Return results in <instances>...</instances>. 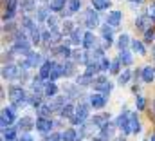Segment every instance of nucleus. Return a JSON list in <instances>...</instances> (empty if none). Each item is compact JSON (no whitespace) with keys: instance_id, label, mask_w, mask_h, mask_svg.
<instances>
[{"instance_id":"f257e3e1","label":"nucleus","mask_w":155,"mask_h":141,"mask_svg":"<svg viewBox=\"0 0 155 141\" xmlns=\"http://www.w3.org/2000/svg\"><path fill=\"white\" fill-rule=\"evenodd\" d=\"M88 112H90V105H88V103H79V105L76 107L74 116L71 118V121H72L74 125H83V123L87 121V118H88Z\"/></svg>"},{"instance_id":"f03ea898","label":"nucleus","mask_w":155,"mask_h":141,"mask_svg":"<svg viewBox=\"0 0 155 141\" xmlns=\"http://www.w3.org/2000/svg\"><path fill=\"white\" fill-rule=\"evenodd\" d=\"M13 51L18 53V54H29V53H31V43L25 40V36L24 35H16L15 45H13Z\"/></svg>"},{"instance_id":"7ed1b4c3","label":"nucleus","mask_w":155,"mask_h":141,"mask_svg":"<svg viewBox=\"0 0 155 141\" xmlns=\"http://www.w3.org/2000/svg\"><path fill=\"white\" fill-rule=\"evenodd\" d=\"M9 100L13 105H22L25 101V91L22 87H11L9 89Z\"/></svg>"},{"instance_id":"20e7f679","label":"nucleus","mask_w":155,"mask_h":141,"mask_svg":"<svg viewBox=\"0 0 155 141\" xmlns=\"http://www.w3.org/2000/svg\"><path fill=\"white\" fill-rule=\"evenodd\" d=\"M94 89H96V91H103V94L107 96V94L112 91V83H110L105 76H99V78L94 81Z\"/></svg>"},{"instance_id":"39448f33","label":"nucleus","mask_w":155,"mask_h":141,"mask_svg":"<svg viewBox=\"0 0 155 141\" xmlns=\"http://www.w3.org/2000/svg\"><path fill=\"white\" fill-rule=\"evenodd\" d=\"M16 119V110L15 107H7L2 110V127L5 129V125H11L13 121Z\"/></svg>"},{"instance_id":"423d86ee","label":"nucleus","mask_w":155,"mask_h":141,"mask_svg":"<svg viewBox=\"0 0 155 141\" xmlns=\"http://www.w3.org/2000/svg\"><path fill=\"white\" fill-rule=\"evenodd\" d=\"M116 125L124 132V134H132V129H130V114H121L119 118L116 119Z\"/></svg>"},{"instance_id":"0eeeda50","label":"nucleus","mask_w":155,"mask_h":141,"mask_svg":"<svg viewBox=\"0 0 155 141\" xmlns=\"http://www.w3.org/2000/svg\"><path fill=\"white\" fill-rule=\"evenodd\" d=\"M40 64H41V56H40L38 53H29V54H27V58L24 60L22 67H24V69H29V67H38Z\"/></svg>"},{"instance_id":"6e6552de","label":"nucleus","mask_w":155,"mask_h":141,"mask_svg":"<svg viewBox=\"0 0 155 141\" xmlns=\"http://www.w3.org/2000/svg\"><path fill=\"white\" fill-rule=\"evenodd\" d=\"M97 24H99V16H97V13H96L94 9H88V11L85 13V26L90 27V29H94Z\"/></svg>"},{"instance_id":"1a4fd4ad","label":"nucleus","mask_w":155,"mask_h":141,"mask_svg":"<svg viewBox=\"0 0 155 141\" xmlns=\"http://www.w3.org/2000/svg\"><path fill=\"white\" fill-rule=\"evenodd\" d=\"M16 76H18V67L15 64H7V65L2 67V78L4 80H13Z\"/></svg>"},{"instance_id":"9d476101","label":"nucleus","mask_w":155,"mask_h":141,"mask_svg":"<svg viewBox=\"0 0 155 141\" xmlns=\"http://www.w3.org/2000/svg\"><path fill=\"white\" fill-rule=\"evenodd\" d=\"M52 67H54V62H51V60L43 62V64L40 65V78H41V80H49Z\"/></svg>"},{"instance_id":"9b49d317","label":"nucleus","mask_w":155,"mask_h":141,"mask_svg":"<svg viewBox=\"0 0 155 141\" xmlns=\"http://www.w3.org/2000/svg\"><path fill=\"white\" fill-rule=\"evenodd\" d=\"M51 129H52V121L51 119H47V118H40V119H36V130H40V132H51Z\"/></svg>"},{"instance_id":"f8f14e48","label":"nucleus","mask_w":155,"mask_h":141,"mask_svg":"<svg viewBox=\"0 0 155 141\" xmlns=\"http://www.w3.org/2000/svg\"><path fill=\"white\" fill-rule=\"evenodd\" d=\"M16 5H18V0H7V7H5V13H4V20H11L15 16Z\"/></svg>"},{"instance_id":"ddd939ff","label":"nucleus","mask_w":155,"mask_h":141,"mask_svg":"<svg viewBox=\"0 0 155 141\" xmlns=\"http://www.w3.org/2000/svg\"><path fill=\"white\" fill-rule=\"evenodd\" d=\"M107 103V96L105 94H92L90 96V105L96 107V108H103Z\"/></svg>"},{"instance_id":"4468645a","label":"nucleus","mask_w":155,"mask_h":141,"mask_svg":"<svg viewBox=\"0 0 155 141\" xmlns=\"http://www.w3.org/2000/svg\"><path fill=\"white\" fill-rule=\"evenodd\" d=\"M121 18H123L121 11H112V13H108V16H107V24L112 26V27H117V26L121 24Z\"/></svg>"},{"instance_id":"2eb2a0df","label":"nucleus","mask_w":155,"mask_h":141,"mask_svg":"<svg viewBox=\"0 0 155 141\" xmlns=\"http://www.w3.org/2000/svg\"><path fill=\"white\" fill-rule=\"evenodd\" d=\"M33 127H36V123L33 121V118H22V119L18 121V129H20L22 132H29Z\"/></svg>"},{"instance_id":"dca6fc26","label":"nucleus","mask_w":155,"mask_h":141,"mask_svg":"<svg viewBox=\"0 0 155 141\" xmlns=\"http://www.w3.org/2000/svg\"><path fill=\"white\" fill-rule=\"evenodd\" d=\"M101 33H103V38H105V43L107 45H110L112 42H114V33H112V26H103V29H101Z\"/></svg>"},{"instance_id":"f3484780","label":"nucleus","mask_w":155,"mask_h":141,"mask_svg":"<svg viewBox=\"0 0 155 141\" xmlns=\"http://www.w3.org/2000/svg\"><path fill=\"white\" fill-rule=\"evenodd\" d=\"M141 74H143V80H144L146 83H150V81H153L155 80V69L153 67H150V65L141 70Z\"/></svg>"},{"instance_id":"a211bd4d","label":"nucleus","mask_w":155,"mask_h":141,"mask_svg":"<svg viewBox=\"0 0 155 141\" xmlns=\"http://www.w3.org/2000/svg\"><path fill=\"white\" fill-rule=\"evenodd\" d=\"M94 43H96V36H94V33H85V38H83V47H85L87 51H90V49L94 47Z\"/></svg>"},{"instance_id":"6ab92c4d","label":"nucleus","mask_w":155,"mask_h":141,"mask_svg":"<svg viewBox=\"0 0 155 141\" xmlns=\"http://www.w3.org/2000/svg\"><path fill=\"white\" fill-rule=\"evenodd\" d=\"M148 24H150V18L146 15H143V16H139L135 20V27L141 29V31H148Z\"/></svg>"},{"instance_id":"aec40b11","label":"nucleus","mask_w":155,"mask_h":141,"mask_svg":"<svg viewBox=\"0 0 155 141\" xmlns=\"http://www.w3.org/2000/svg\"><path fill=\"white\" fill-rule=\"evenodd\" d=\"M119 60H121V64H124V65H132V62H134V58H132V54H130L128 49L119 51Z\"/></svg>"},{"instance_id":"412c9836","label":"nucleus","mask_w":155,"mask_h":141,"mask_svg":"<svg viewBox=\"0 0 155 141\" xmlns=\"http://www.w3.org/2000/svg\"><path fill=\"white\" fill-rule=\"evenodd\" d=\"M130 129H132V134H137L141 130V123H139L137 114H130Z\"/></svg>"},{"instance_id":"4be33fe9","label":"nucleus","mask_w":155,"mask_h":141,"mask_svg":"<svg viewBox=\"0 0 155 141\" xmlns=\"http://www.w3.org/2000/svg\"><path fill=\"white\" fill-rule=\"evenodd\" d=\"M79 7H81V0H69V7H67L65 15L69 16V15L76 13V11H79Z\"/></svg>"},{"instance_id":"5701e85b","label":"nucleus","mask_w":155,"mask_h":141,"mask_svg":"<svg viewBox=\"0 0 155 141\" xmlns=\"http://www.w3.org/2000/svg\"><path fill=\"white\" fill-rule=\"evenodd\" d=\"M83 38H85V33H81L79 29H74V31L71 33V42H72V43H76V45L83 43Z\"/></svg>"},{"instance_id":"b1692460","label":"nucleus","mask_w":155,"mask_h":141,"mask_svg":"<svg viewBox=\"0 0 155 141\" xmlns=\"http://www.w3.org/2000/svg\"><path fill=\"white\" fill-rule=\"evenodd\" d=\"M60 76H63V67H61V65H58V64H54V67H52V70H51L49 80H51V81H54V80H58Z\"/></svg>"},{"instance_id":"393cba45","label":"nucleus","mask_w":155,"mask_h":141,"mask_svg":"<svg viewBox=\"0 0 155 141\" xmlns=\"http://www.w3.org/2000/svg\"><path fill=\"white\" fill-rule=\"evenodd\" d=\"M65 7V0H49V9L51 11H61Z\"/></svg>"},{"instance_id":"a878e982","label":"nucleus","mask_w":155,"mask_h":141,"mask_svg":"<svg viewBox=\"0 0 155 141\" xmlns=\"http://www.w3.org/2000/svg\"><path fill=\"white\" fill-rule=\"evenodd\" d=\"M78 138V132L74 129H67L65 132H61V139L63 141H74Z\"/></svg>"},{"instance_id":"bb28decb","label":"nucleus","mask_w":155,"mask_h":141,"mask_svg":"<svg viewBox=\"0 0 155 141\" xmlns=\"http://www.w3.org/2000/svg\"><path fill=\"white\" fill-rule=\"evenodd\" d=\"M92 5L96 11H103L110 5V0H92Z\"/></svg>"},{"instance_id":"cd10ccee","label":"nucleus","mask_w":155,"mask_h":141,"mask_svg":"<svg viewBox=\"0 0 155 141\" xmlns=\"http://www.w3.org/2000/svg\"><path fill=\"white\" fill-rule=\"evenodd\" d=\"M43 92H45V96H49V98H51V96H56V92H58V87H56V85L51 81V83H47V85L43 87Z\"/></svg>"},{"instance_id":"c85d7f7f","label":"nucleus","mask_w":155,"mask_h":141,"mask_svg":"<svg viewBox=\"0 0 155 141\" xmlns=\"http://www.w3.org/2000/svg\"><path fill=\"white\" fill-rule=\"evenodd\" d=\"M107 119H108V116H94V119H92V125H96V127L103 129L105 125H108V123H107Z\"/></svg>"},{"instance_id":"c756f323","label":"nucleus","mask_w":155,"mask_h":141,"mask_svg":"<svg viewBox=\"0 0 155 141\" xmlns=\"http://www.w3.org/2000/svg\"><path fill=\"white\" fill-rule=\"evenodd\" d=\"M128 43H130V36H128V35H121V36H119V40H117V47H119V51L126 49V47H128Z\"/></svg>"},{"instance_id":"7c9ffc66","label":"nucleus","mask_w":155,"mask_h":141,"mask_svg":"<svg viewBox=\"0 0 155 141\" xmlns=\"http://www.w3.org/2000/svg\"><path fill=\"white\" fill-rule=\"evenodd\" d=\"M74 110H76V108H74V105H71V103H67V105L63 107V108H61L60 112H61V116H63V118H69V119H71V118L74 116V114H72Z\"/></svg>"},{"instance_id":"2f4dec72","label":"nucleus","mask_w":155,"mask_h":141,"mask_svg":"<svg viewBox=\"0 0 155 141\" xmlns=\"http://www.w3.org/2000/svg\"><path fill=\"white\" fill-rule=\"evenodd\" d=\"M112 134H114V127H112V125H105V127L101 129V138H103V139H110Z\"/></svg>"},{"instance_id":"473e14b6","label":"nucleus","mask_w":155,"mask_h":141,"mask_svg":"<svg viewBox=\"0 0 155 141\" xmlns=\"http://www.w3.org/2000/svg\"><path fill=\"white\" fill-rule=\"evenodd\" d=\"M22 9H24L25 13L36 9V0H22Z\"/></svg>"},{"instance_id":"72a5a7b5","label":"nucleus","mask_w":155,"mask_h":141,"mask_svg":"<svg viewBox=\"0 0 155 141\" xmlns=\"http://www.w3.org/2000/svg\"><path fill=\"white\" fill-rule=\"evenodd\" d=\"M130 78H132V72H130V70H124V72L119 74V80H117V81H119V85H126V83L130 81Z\"/></svg>"},{"instance_id":"f704fd0d","label":"nucleus","mask_w":155,"mask_h":141,"mask_svg":"<svg viewBox=\"0 0 155 141\" xmlns=\"http://www.w3.org/2000/svg\"><path fill=\"white\" fill-rule=\"evenodd\" d=\"M4 139L15 141L16 139V130L15 129H4Z\"/></svg>"},{"instance_id":"c9c22d12","label":"nucleus","mask_w":155,"mask_h":141,"mask_svg":"<svg viewBox=\"0 0 155 141\" xmlns=\"http://www.w3.org/2000/svg\"><path fill=\"white\" fill-rule=\"evenodd\" d=\"M132 49H134L135 53H139V54H144V53H146L144 45H143V43H141L139 40H134V42H132Z\"/></svg>"},{"instance_id":"e433bc0d","label":"nucleus","mask_w":155,"mask_h":141,"mask_svg":"<svg viewBox=\"0 0 155 141\" xmlns=\"http://www.w3.org/2000/svg\"><path fill=\"white\" fill-rule=\"evenodd\" d=\"M60 56H63V58H69V56H72V51L67 47V45H60L58 47V51H56Z\"/></svg>"},{"instance_id":"4c0bfd02","label":"nucleus","mask_w":155,"mask_h":141,"mask_svg":"<svg viewBox=\"0 0 155 141\" xmlns=\"http://www.w3.org/2000/svg\"><path fill=\"white\" fill-rule=\"evenodd\" d=\"M61 67H63V76H71V74H74V64H72V62H65Z\"/></svg>"},{"instance_id":"58836bf2","label":"nucleus","mask_w":155,"mask_h":141,"mask_svg":"<svg viewBox=\"0 0 155 141\" xmlns=\"http://www.w3.org/2000/svg\"><path fill=\"white\" fill-rule=\"evenodd\" d=\"M76 81H78V85H88V83L92 81V76L85 72V74H81V76H78V80H76Z\"/></svg>"},{"instance_id":"ea45409f","label":"nucleus","mask_w":155,"mask_h":141,"mask_svg":"<svg viewBox=\"0 0 155 141\" xmlns=\"http://www.w3.org/2000/svg\"><path fill=\"white\" fill-rule=\"evenodd\" d=\"M36 16H38L40 22L47 20V18H49V9H47V7H38V11H36Z\"/></svg>"},{"instance_id":"a19ab883","label":"nucleus","mask_w":155,"mask_h":141,"mask_svg":"<svg viewBox=\"0 0 155 141\" xmlns=\"http://www.w3.org/2000/svg\"><path fill=\"white\" fill-rule=\"evenodd\" d=\"M29 33H31V40H33V43H40V38H41V33H40V29H38V27L35 26V27H33V29H31Z\"/></svg>"},{"instance_id":"79ce46f5","label":"nucleus","mask_w":155,"mask_h":141,"mask_svg":"<svg viewBox=\"0 0 155 141\" xmlns=\"http://www.w3.org/2000/svg\"><path fill=\"white\" fill-rule=\"evenodd\" d=\"M97 64H99V70H108V69H110V64H112V62H110L108 58H105V56H103Z\"/></svg>"},{"instance_id":"37998d69","label":"nucleus","mask_w":155,"mask_h":141,"mask_svg":"<svg viewBox=\"0 0 155 141\" xmlns=\"http://www.w3.org/2000/svg\"><path fill=\"white\" fill-rule=\"evenodd\" d=\"M35 27V24H33V20L29 18V16H25L24 20H22V29H25V31H31Z\"/></svg>"},{"instance_id":"c03bdc74","label":"nucleus","mask_w":155,"mask_h":141,"mask_svg":"<svg viewBox=\"0 0 155 141\" xmlns=\"http://www.w3.org/2000/svg\"><path fill=\"white\" fill-rule=\"evenodd\" d=\"M60 40H61V33L58 29H51V42L52 43H58Z\"/></svg>"},{"instance_id":"a18cd8bd","label":"nucleus","mask_w":155,"mask_h":141,"mask_svg":"<svg viewBox=\"0 0 155 141\" xmlns=\"http://www.w3.org/2000/svg\"><path fill=\"white\" fill-rule=\"evenodd\" d=\"M119 65H121V60L117 58V60H114V62L110 64V72H112V74H117V72H119Z\"/></svg>"},{"instance_id":"49530a36","label":"nucleus","mask_w":155,"mask_h":141,"mask_svg":"<svg viewBox=\"0 0 155 141\" xmlns=\"http://www.w3.org/2000/svg\"><path fill=\"white\" fill-rule=\"evenodd\" d=\"M47 26H49V29H56V24H58V20H56V16H49L47 20Z\"/></svg>"},{"instance_id":"de8ad7c7","label":"nucleus","mask_w":155,"mask_h":141,"mask_svg":"<svg viewBox=\"0 0 155 141\" xmlns=\"http://www.w3.org/2000/svg\"><path fill=\"white\" fill-rule=\"evenodd\" d=\"M72 31H74V27H72V22H69V20H67V22L63 24V33H72Z\"/></svg>"},{"instance_id":"09e8293b","label":"nucleus","mask_w":155,"mask_h":141,"mask_svg":"<svg viewBox=\"0 0 155 141\" xmlns=\"http://www.w3.org/2000/svg\"><path fill=\"white\" fill-rule=\"evenodd\" d=\"M137 108H139V110L144 108V98H143V96H137Z\"/></svg>"},{"instance_id":"8fccbe9b","label":"nucleus","mask_w":155,"mask_h":141,"mask_svg":"<svg viewBox=\"0 0 155 141\" xmlns=\"http://www.w3.org/2000/svg\"><path fill=\"white\" fill-rule=\"evenodd\" d=\"M45 141H61V136H60V134H51Z\"/></svg>"},{"instance_id":"3c124183","label":"nucleus","mask_w":155,"mask_h":141,"mask_svg":"<svg viewBox=\"0 0 155 141\" xmlns=\"http://www.w3.org/2000/svg\"><path fill=\"white\" fill-rule=\"evenodd\" d=\"M16 141H35V139L31 138V134H27V132H24V134H22V138H20V139H16Z\"/></svg>"},{"instance_id":"603ef678","label":"nucleus","mask_w":155,"mask_h":141,"mask_svg":"<svg viewBox=\"0 0 155 141\" xmlns=\"http://www.w3.org/2000/svg\"><path fill=\"white\" fill-rule=\"evenodd\" d=\"M152 40H153V31L148 29V31H146V42H152Z\"/></svg>"},{"instance_id":"864d4df0","label":"nucleus","mask_w":155,"mask_h":141,"mask_svg":"<svg viewBox=\"0 0 155 141\" xmlns=\"http://www.w3.org/2000/svg\"><path fill=\"white\" fill-rule=\"evenodd\" d=\"M150 16H152V20H155V4L150 5Z\"/></svg>"},{"instance_id":"5fc2aeb1","label":"nucleus","mask_w":155,"mask_h":141,"mask_svg":"<svg viewBox=\"0 0 155 141\" xmlns=\"http://www.w3.org/2000/svg\"><path fill=\"white\" fill-rule=\"evenodd\" d=\"M130 2H132V4H141L143 0H130Z\"/></svg>"},{"instance_id":"6e6d98bb","label":"nucleus","mask_w":155,"mask_h":141,"mask_svg":"<svg viewBox=\"0 0 155 141\" xmlns=\"http://www.w3.org/2000/svg\"><path fill=\"white\" fill-rule=\"evenodd\" d=\"M94 141H107V139H103V138L99 136V138H94Z\"/></svg>"},{"instance_id":"4d7b16f0","label":"nucleus","mask_w":155,"mask_h":141,"mask_svg":"<svg viewBox=\"0 0 155 141\" xmlns=\"http://www.w3.org/2000/svg\"><path fill=\"white\" fill-rule=\"evenodd\" d=\"M150 141H155V134H152V139H150Z\"/></svg>"},{"instance_id":"13d9d810","label":"nucleus","mask_w":155,"mask_h":141,"mask_svg":"<svg viewBox=\"0 0 155 141\" xmlns=\"http://www.w3.org/2000/svg\"><path fill=\"white\" fill-rule=\"evenodd\" d=\"M153 58H155V47H153Z\"/></svg>"},{"instance_id":"bf43d9fd","label":"nucleus","mask_w":155,"mask_h":141,"mask_svg":"<svg viewBox=\"0 0 155 141\" xmlns=\"http://www.w3.org/2000/svg\"><path fill=\"white\" fill-rule=\"evenodd\" d=\"M153 110H155V103H153Z\"/></svg>"}]
</instances>
